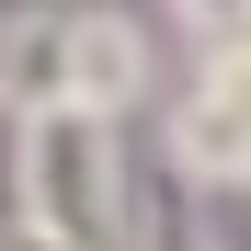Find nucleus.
I'll list each match as a JSON object with an SVG mask.
<instances>
[{"mask_svg": "<svg viewBox=\"0 0 251 251\" xmlns=\"http://www.w3.org/2000/svg\"><path fill=\"white\" fill-rule=\"evenodd\" d=\"M0 251H80V240H46V228H23V217H0Z\"/></svg>", "mask_w": 251, "mask_h": 251, "instance_id": "obj_7", "label": "nucleus"}, {"mask_svg": "<svg viewBox=\"0 0 251 251\" xmlns=\"http://www.w3.org/2000/svg\"><path fill=\"white\" fill-rule=\"evenodd\" d=\"M126 251H228V240H217V228H205V217H194V205H149V217H137V228H126Z\"/></svg>", "mask_w": 251, "mask_h": 251, "instance_id": "obj_5", "label": "nucleus"}, {"mask_svg": "<svg viewBox=\"0 0 251 251\" xmlns=\"http://www.w3.org/2000/svg\"><path fill=\"white\" fill-rule=\"evenodd\" d=\"M160 149H172V183L183 194L251 183V34L194 57V80L160 103Z\"/></svg>", "mask_w": 251, "mask_h": 251, "instance_id": "obj_2", "label": "nucleus"}, {"mask_svg": "<svg viewBox=\"0 0 251 251\" xmlns=\"http://www.w3.org/2000/svg\"><path fill=\"white\" fill-rule=\"evenodd\" d=\"M80 103V69H69V0H12L0 12V126H34Z\"/></svg>", "mask_w": 251, "mask_h": 251, "instance_id": "obj_4", "label": "nucleus"}, {"mask_svg": "<svg viewBox=\"0 0 251 251\" xmlns=\"http://www.w3.org/2000/svg\"><path fill=\"white\" fill-rule=\"evenodd\" d=\"M12 217L46 228V240H80V251H126V228H137L126 126L92 114V103H57V114L12 126Z\"/></svg>", "mask_w": 251, "mask_h": 251, "instance_id": "obj_1", "label": "nucleus"}, {"mask_svg": "<svg viewBox=\"0 0 251 251\" xmlns=\"http://www.w3.org/2000/svg\"><path fill=\"white\" fill-rule=\"evenodd\" d=\"M160 12L194 34V57H205V46H240V34H251V0H160Z\"/></svg>", "mask_w": 251, "mask_h": 251, "instance_id": "obj_6", "label": "nucleus"}, {"mask_svg": "<svg viewBox=\"0 0 251 251\" xmlns=\"http://www.w3.org/2000/svg\"><path fill=\"white\" fill-rule=\"evenodd\" d=\"M69 69H80V103H92V114H114V126L160 92L149 23L126 12V0H69Z\"/></svg>", "mask_w": 251, "mask_h": 251, "instance_id": "obj_3", "label": "nucleus"}]
</instances>
